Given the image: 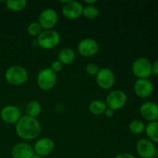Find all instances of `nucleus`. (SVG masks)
Instances as JSON below:
<instances>
[{"label": "nucleus", "mask_w": 158, "mask_h": 158, "mask_svg": "<svg viewBox=\"0 0 158 158\" xmlns=\"http://www.w3.org/2000/svg\"><path fill=\"white\" fill-rule=\"evenodd\" d=\"M42 127L36 118L23 116L15 123V132L19 137L25 140H32L38 137Z\"/></svg>", "instance_id": "obj_1"}, {"label": "nucleus", "mask_w": 158, "mask_h": 158, "mask_svg": "<svg viewBox=\"0 0 158 158\" xmlns=\"http://www.w3.org/2000/svg\"><path fill=\"white\" fill-rule=\"evenodd\" d=\"M5 78L9 84L19 86L27 81L28 73L23 66L15 65L6 69L5 73Z\"/></svg>", "instance_id": "obj_2"}, {"label": "nucleus", "mask_w": 158, "mask_h": 158, "mask_svg": "<svg viewBox=\"0 0 158 158\" xmlns=\"http://www.w3.org/2000/svg\"><path fill=\"white\" fill-rule=\"evenodd\" d=\"M60 42V35L58 32L52 29L44 30L37 37V43L44 49H51L59 45Z\"/></svg>", "instance_id": "obj_3"}, {"label": "nucleus", "mask_w": 158, "mask_h": 158, "mask_svg": "<svg viewBox=\"0 0 158 158\" xmlns=\"http://www.w3.org/2000/svg\"><path fill=\"white\" fill-rule=\"evenodd\" d=\"M56 81V73L50 68H44L41 69L37 75V84L43 90H49L52 89L55 86Z\"/></svg>", "instance_id": "obj_4"}, {"label": "nucleus", "mask_w": 158, "mask_h": 158, "mask_svg": "<svg viewBox=\"0 0 158 158\" xmlns=\"http://www.w3.org/2000/svg\"><path fill=\"white\" fill-rule=\"evenodd\" d=\"M132 73L138 79H148L152 74V64L148 59L140 57L132 64Z\"/></svg>", "instance_id": "obj_5"}, {"label": "nucleus", "mask_w": 158, "mask_h": 158, "mask_svg": "<svg viewBox=\"0 0 158 158\" xmlns=\"http://www.w3.org/2000/svg\"><path fill=\"white\" fill-rule=\"evenodd\" d=\"M127 101V97L123 91L120 89L113 90L110 93L106 98V105L108 108L114 111L121 109L125 106Z\"/></svg>", "instance_id": "obj_6"}, {"label": "nucleus", "mask_w": 158, "mask_h": 158, "mask_svg": "<svg viewBox=\"0 0 158 158\" xmlns=\"http://www.w3.org/2000/svg\"><path fill=\"white\" fill-rule=\"evenodd\" d=\"M58 22V14L54 9H46L39 15V24L45 30L52 29Z\"/></svg>", "instance_id": "obj_7"}, {"label": "nucleus", "mask_w": 158, "mask_h": 158, "mask_svg": "<svg viewBox=\"0 0 158 158\" xmlns=\"http://www.w3.org/2000/svg\"><path fill=\"white\" fill-rule=\"evenodd\" d=\"M96 80L101 89H109L115 83V75L111 69L102 68L96 76Z\"/></svg>", "instance_id": "obj_8"}, {"label": "nucleus", "mask_w": 158, "mask_h": 158, "mask_svg": "<svg viewBox=\"0 0 158 158\" xmlns=\"http://www.w3.org/2000/svg\"><path fill=\"white\" fill-rule=\"evenodd\" d=\"M80 55L85 57H90L96 55L99 50V44L96 40L90 38L82 40L77 46Z\"/></svg>", "instance_id": "obj_9"}, {"label": "nucleus", "mask_w": 158, "mask_h": 158, "mask_svg": "<svg viewBox=\"0 0 158 158\" xmlns=\"http://www.w3.org/2000/svg\"><path fill=\"white\" fill-rule=\"evenodd\" d=\"M136 150L141 158H153L155 156V145L148 139L143 138L139 140L136 144Z\"/></svg>", "instance_id": "obj_10"}, {"label": "nucleus", "mask_w": 158, "mask_h": 158, "mask_svg": "<svg viewBox=\"0 0 158 158\" xmlns=\"http://www.w3.org/2000/svg\"><path fill=\"white\" fill-rule=\"evenodd\" d=\"M83 6L77 1H70L65 4L62 9L63 15L68 19H77L83 15Z\"/></svg>", "instance_id": "obj_11"}, {"label": "nucleus", "mask_w": 158, "mask_h": 158, "mask_svg": "<svg viewBox=\"0 0 158 158\" xmlns=\"http://www.w3.org/2000/svg\"><path fill=\"white\" fill-rule=\"evenodd\" d=\"M0 117L5 123L8 124H14L21 118V112L17 106L8 105L2 109Z\"/></svg>", "instance_id": "obj_12"}, {"label": "nucleus", "mask_w": 158, "mask_h": 158, "mask_svg": "<svg viewBox=\"0 0 158 158\" xmlns=\"http://www.w3.org/2000/svg\"><path fill=\"white\" fill-rule=\"evenodd\" d=\"M134 90L136 95L140 98H147L152 94L154 85L148 79H138L134 83Z\"/></svg>", "instance_id": "obj_13"}, {"label": "nucleus", "mask_w": 158, "mask_h": 158, "mask_svg": "<svg viewBox=\"0 0 158 158\" xmlns=\"http://www.w3.org/2000/svg\"><path fill=\"white\" fill-rule=\"evenodd\" d=\"M55 143L53 140L48 137H43L35 143L33 147L34 152L41 157L49 155L54 151Z\"/></svg>", "instance_id": "obj_14"}, {"label": "nucleus", "mask_w": 158, "mask_h": 158, "mask_svg": "<svg viewBox=\"0 0 158 158\" xmlns=\"http://www.w3.org/2000/svg\"><path fill=\"white\" fill-rule=\"evenodd\" d=\"M140 113L145 120L149 122L158 120V104L152 101L144 102L140 107Z\"/></svg>", "instance_id": "obj_15"}, {"label": "nucleus", "mask_w": 158, "mask_h": 158, "mask_svg": "<svg viewBox=\"0 0 158 158\" xmlns=\"http://www.w3.org/2000/svg\"><path fill=\"white\" fill-rule=\"evenodd\" d=\"M34 154L33 148L29 143L24 142L14 145L11 151L12 158H32Z\"/></svg>", "instance_id": "obj_16"}, {"label": "nucleus", "mask_w": 158, "mask_h": 158, "mask_svg": "<svg viewBox=\"0 0 158 158\" xmlns=\"http://www.w3.org/2000/svg\"><path fill=\"white\" fill-rule=\"evenodd\" d=\"M76 53L70 48H63L58 54V60L63 65H69L74 62Z\"/></svg>", "instance_id": "obj_17"}, {"label": "nucleus", "mask_w": 158, "mask_h": 158, "mask_svg": "<svg viewBox=\"0 0 158 158\" xmlns=\"http://www.w3.org/2000/svg\"><path fill=\"white\" fill-rule=\"evenodd\" d=\"M42 112V106L36 100H32L26 105V115L32 118H36Z\"/></svg>", "instance_id": "obj_18"}, {"label": "nucleus", "mask_w": 158, "mask_h": 158, "mask_svg": "<svg viewBox=\"0 0 158 158\" xmlns=\"http://www.w3.org/2000/svg\"><path fill=\"white\" fill-rule=\"evenodd\" d=\"M145 132L152 142L158 143V121L150 122L145 127Z\"/></svg>", "instance_id": "obj_19"}, {"label": "nucleus", "mask_w": 158, "mask_h": 158, "mask_svg": "<svg viewBox=\"0 0 158 158\" xmlns=\"http://www.w3.org/2000/svg\"><path fill=\"white\" fill-rule=\"evenodd\" d=\"M106 108L107 106L106 103L102 100H94L89 104V112L94 115H100V114H104Z\"/></svg>", "instance_id": "obj_20"}, {"label": "nucleus", "mask_w": 158, "mask_h": 158, "mask_svg": "<svg viewBox=\"0 0 158 158\" xmlns=\"http://www.w3.org/2000/svg\"><path fill=\"white\" fill-rule=\"evenodd\" d=\"M27 4L26 0H8L6 2V7L12 11H21Z\"/></svg>", "instance_id": "obj_21"}, {"label": "nucleus", "mask_w": 158, "mask_h": 158, "mask_svg": "<svg viewBox=\"0 0 158 158\" xmlns=\"http://www.w3.org/2000/svg\"><path fill=\"white\" fill-rule=\"evenodd\" d=\"M146 126L140 120H134L131 121L129 124V130L132 134H140L145 131Z\"/></svg>", "instance_id": "obj_22"}, {"label": "nucleus", "mask_w": 158, "mask_h": 158, "mask_svg": "<svg viewBox=\"0 0 158 158\" xmlns=\"http://www.w3.org/2000/svg\"><path fill=\"white\" fill-rule=\"evenodd\" d=\"M83 15L88 19H94L99 15V10L97 7L93 5L92 6L89 5L83 8Z\"/></svg>", "instance_id": "obj_23"}, {"label": "nucleus", "mask_w": 158, "mask_h": 158, "mask_svg": "<svg viewBox=\"0 0 158 158\" xmlns=\"http://www.w3.org/2000/svg\"><path fill=\"white\" fill-rule=\"evenodd\" d=\"M42 27L40 26V25L39 24L38 22H32L27 27V32L32 36H37L38 37L40 35V34L43 31H42Z\"/></svg>", "instance_id": "obj_24"}, {"label": "nucleus", "mask_w": 158, "mask_h": 158, "mask_svg": "<svg viewBox=\"0 0 158 158\" xmlns=\"http://www.w3.org/2000/svg\"><path fill=\"white\" fill-rule=\"evenodd\" d=\"M99 70H100V68L95 63H88L86 66V71L89 76H97Z\"/></svg>", "instance_id": "obj_25"}, {"label": "nucleus", "mask_w": 158, "mask_h": 158, "mask_svg": "<svg viewBox=\"0 0 158 158\" xmlns=\"http://www.w3.org/2000/svg\"><path fill=\"white\" fill-rule=\"evenodd\" d=\"M50 69L53 71L54 73H59L63 69V64L59 61L58 60H55V61L52 62L50 65Z\"/></svg>", "instance_id": "obj_26"}, {"label": "nucleus", "mask_w": 158, "mask_h": 158, "mask_svg": "<svg viewBox=\"0 0 158 158\" xmlns=\"http://www.w3.org/2000/svg\"><path fill=\"white\" fill-rule=\"evenodd\" d=\"M115 158H135L133 154H129V153H122L119 154L116 156Z\"/></svg>", "instance_id": "obj_27"}, {"label": "nucleus", "mask_w": 158, "mask_h": 158, "mask_svg": "<svg viewBox=\"0 0 158 158\" xmlns=\"http://www.w3.org/2000/svg\"><path fill=\"white\" fill-rule=\"evenodd\" d=\"M152 74L158 76V60H156L152 64Z\"/></svg>", "instance_id": "obj_28"}, {"label": "nucleus", "mask_w": 158, "mask_h": 158, "mask_svg": "<svg viewBox=\"0 0 158 158\" xmlns=\"http://www.w3.org/2000/svg\"><path fill=\"white\" fill-rule=\"evenodd\" d=\"M114 112H115V111H114V110H112V109H110V108L107 107L106 109V110H105L104 114H105V116H106V117H109V118H110V117H114Z\"/></svg>", "instance_id": "obj_29"}, {"label": "nucleus", "mask_w": 158, "mask_h": 158, "mask_svg": "<svg viewBox=\"0 0 158 158\" xmlns=\"http://www.w3.org/2000/svg\"><path fill=\"white\" fill-rule=\"evenodd\" d=\"M84 2L87 3V4H91L92 6V4L97 2V0H84Z\"/></svg>", "instance_id": "obj_30"}, {"label": "nucleus", "mask_w": 158, "mask_h": 158, "mask_svg": "<svg viewBox=\"0 0 158 158\" xmlns=\"http://www.w3.org/2000/svg\"><path fill=\"white\" fill-rule=\"evenodd\" d=\"M70 1V0H60V2L62 3H64V4H66L67 2H69Z\"/></svg>", "instance_id": "obj_31"}, {"label": "nucleus", "mask_w": 158, "mask_h": 158, "mask_svg": "<svg viewBox=\"0 0 158 158\" xmlns=\"http://www.w3.org/2000/svg\"><path fill=\"white\" fill-rule=\"evenodd\" d=\"M32 158H43V157H41V156H40V155H37V154H34L33 156H32Z\"/></svg>", "instance_id": "obj_32"}, {"label": "nucleus", "mask_w": 158, "mask_h": 158, "mask_svg": "<svg viewBox=\"0 0 158 158\" xmlns=\"http://www.w3.org/2000/svg\"><path fill=\"white\" fill-rule=\"evenodd\" d=\"M154 157H156L157 158H158V148L157 149H156V151H155V156Z\"/></svg>", "instance_id": "obj_33"}, {"label": "nucleus", "mask_w": 158, "mask_h": 158, "mask_svg": "<svg viewBox=\"0 0 158 158\" xmlns=\"http://www.w3.org/2000/svg\"><path fill=\"white\" fill-rule=\"evenodd\" d=\"M51 158H56V157H51Z\"/></svg>", "instance_id": "obj_34"}]
</instances>
